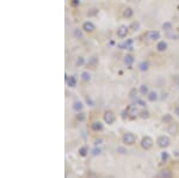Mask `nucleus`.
Here are the masks:
<instances>
[{"label":"nucleus","instance_id":"nucleus-1","mask_svg":"<svg viewBox=\"0 0 179 178\" xmlns=\"http://www.w3.org/2000/svg\"><path fill=\"white\" fill-rule=\"evenodd\" d=\"M160 32L157 31V30H149L146 32V35L144 37L148 39V41H152V42H155V41H159V38H160Z\"/></svg>","mask_w":179,"mask_h":178},{"label":"nucleus","instance_id":"nucleus-2","mask_svg":"<svg viewBox=\"0 0 179 178\" xmlns=\"http://www.w3.org/2000/svg\"><path fill=\"white\" fill-rule=\"evenodd\" d=\"M122 141H123V143L128 145V146H133L136 141V136L133 133H125L123 137H122Z\"/></svg>","mask_w":179,"mask_h":178},{"label":"nucleus","instance_id":"nucleus-3","mask_svg":"<svg viewBox=\"0 0 179 178\" xmlns=\"http://www.w3.org/2000/svg\"><path fill=\"white\" fill-rule=\"evenodd\" d=\"M153 145H154V141H153V139L151 136H144L143 139L141 140V147L143 149H146V151L151 149L153 147Z\"/></svg>","mask_w":179,"mask_h":178},{"label":"nucleus","instance_id":"nucleus-4","mask_svg":"<svg viewBox=\"0 0 179 178\" xmlns=\"http://www.w3.org/2000/svg\"><path fill=\"white\" fill-rule=\"evenodd\" d=\"M116 120V115L113 114V111L111 110H108L104 112V122L108 123V124H112L113 122H115Z\"/></svg>","mask_w":179,"mask_h":178},{"label":"nucleus","instance_id":"nucleus-5","mask_svg":"<svg viewBox=\"0 0 179 178\" xmlns=\"http://www.w3.org/2000/svg\"><path fill=\"white\" fill-rule=\"evenodd\" d=\"M170 137L168 136H165V135H162V136H159L158 137V141H157V143H158V146L160 147V148H166V147H168L170 146Z\"/></svg>","mask_w":179,"mask_h":178},{"label":"nucleus","instance_id":"nucleus-6","mask_svg":"<svg viewBox=\"0 0 179 178\" xmlns=\"http://www.w3.org/2000/svg\"><path fill=\"white\" fill-rule=\"evenodd\" d=\"M81 29H83L85 32H87V34H91V32H93L96 30V25L92 22H85L83 24V26H81Z\"/></svg>","mask_w":179,"mask_h":178},{"label":"nucleus","instance_id":"nucleus-7","mask_svg":"<svg viewBox=\"0 0 179 178\" xmlns=\"http://www.w3.org/2000/svg\"><path fill=\"white\" fill-rule=\"evenodd\" d=\"M128 34H129V28L125 26V25H122V26H119V28L117 29V36H118L119 38L127 37Z\"/></svg>","mask_w":179,"mask_h":178},{"label":"nucleus","instance_id":"nucleus-8","mask_svg":"<svg viewBox=\"0 0 179 178\" xmlns=\"http://www.w3.org/2000/svg\"><path fill=\"white\" fill-rule=\"evenodd\" d=\"M98 65H99V60H98L97 56H91V58L88 59V61H87V67L88 68L94 69L96 67H98Z\"/></svg>","mask_w":179,"mask_h":178},{"label":"nucleus","instance_id":"nucleus-9","mask_svg":"<svg viewBox=\"0 0 179 178\" xmlns=\"http://www.w3.org/2000/svg\"><path fill=\"white\" fill-rule=\"evenodd\" d=\"M127 114L128 115H130V116H137L140 114V111H139V109H137V107L136 105H134V104H132V105H129V107L127 108Z\"/></svg>","mask_w":179,"mask_h":178},{"label":"nucleus","instance_id":"nucleus-10","mask_svg":"<svg viewBox=\"0 0 179 178\" xmlns=\"http://www.w3.org/2000/svg\"><path fill=\"white\" fill-rule=\"evenodd\" d=\"M167 132H168V134H171V135H176V134H178V132H179V126L177 124V123H170L168 124V127H167Z\"/></svg>","mask_w":179,"mask_h":178},{"label":"nucleus","instance_id":"nucleus-11","mask_svg":"<svg viewBox=\"0 0 179 178\" xmlns=\"http://www.w3.org/2000/svg\"><path fill=\"white\" fill-rule=\"evenodd\" d=\"M91 129L93 132H102L104 129V126H103V123L100 122V121H96V122H93L91 124Z\"/></svg>","mask_w":179,"mask_h":178},{"label":"nucleus","instance_id":"nucleus-12","mask_svg":"<svg viewBox=\"0 0 179 178\" xmlns=\"http://www.w3.org/2000/svg\"><path fill=\"white\" fill-rule=\"evenodd\" d=\"M66 80H67V85L69 86V87H75L77 86V77L75 75H71L69 78H68V75H66Z\"/></svg>","mask_w":179,"mask_h":178},{"label":"nucleus","instance_id":"nucleus-13","mask_svg":"<svg viewBox=\"0 0 179 178\" xmlns=\"http://www.w3.org/2000/svg\"><path fill=\"white\" fill-rule=\"evenodd\" d=\"M157 50L159 52V53H162V52H165L166 49H167V43L165 42V41H159L158 43H157Z\"/></svg>","mask_w":179,"mask_h":178},{"label":"nucleus","instance_id":"nucleus-14","mask_svg":"<svg viewBox=\"0 0 179 178\" xmlns=\"http://www.w3.org/2000/svg\"><path fill=\"white\" fill-rule=\"evenodd\" d=\"M172 171L168 168H164L159 175V178H172Z\"/></svg>","mask_w":179,"mask_h":178},{"label":"nucleus","instance_id":"nucleus-15","mask_svg":"<svg viewBox=\"0 0 179 178\" xmlns=\"http://www.w3.org/2000/svg\"><path fill=\"white\" fill-rule=\"evenodd\" d=\"M83 109H84V104H83V102H80V101H75L74 103H73V110H74V111L80 112Z\"/></svg>","mask_w":179,"mask_h":178},{"label":"nucleus","instance_id":"nucleus-16","mask_svg":"<svg viewBox=\"0 0 179 178\" xmlns=\"http://www.w3.org/2000/svg\"><path fill=\"white\" fill-rule=\"evenodd\" d=\"M134 56L133 55H130V54H127L124 58H123V62L127 65V66H132V65L134 63Z\"/></svg>","mask_w":179,"mask_h":178},{"label":"nucleus","instance_id":"nucleus-17","mask_svg":"<svg viewBox=\"0 0 179 178\" xmlns=\"http://www.w3.org/2000/svg\"><path fill=\"white\" fill-rule=\"evenodd\" d=\"M147 99L149 102H157L159 99V97H158V93L155 91H151L148 94H147Z\"/></svg>","mask_w":179,"mask_h":178},{"label":"nucleus","instance_id":"nucleus-18","mask_svg":"<svg viewBox=\"0 0 179 178\" xmlns=\"http://www.w3.org/2000/svg\"><path fill=\"white\" fill-rule=\"evenodd\" d=\"M149 69V63L146 62V61H142L139 63V71L141 72H147Z\"/></svg>","mask_w":179,"mask_h":178},{"label":"nucleus","instance_id":"nucleus-19","mask_svg":"<svg viewBox=\"0 0 179 178\" xmlns=\"http://www.w3.org/2000/svg\"><path fill=\"white\" fill-rule=\"evenodd\" d=\"M133 14H134V10L132 9V7H127V9L124 10V12H123V16L125 18H132Z\"/></svg>","mask_w":179,"mask_h":178},{"label":"nucleus","instance_id":"nucleus-20","mask_svg":"<svg viewBox=\"0 0 179 178\" xmlns=\"http://www.w3.org/2000/svg\"><path fill=\"white\" fill-rule=\"evenodd\" d=\"M81 80H83L84 83L91 82V74H90L88 72H83V73H81Z\"/></svg>","mask_w":179,"mask_h":178},{"label":"nucleus","instance_id":"nucleus-21","mask_svg":"<svg viewBox=\"0 0 179 178\" xmlns=\"http://www.w3.org/2000/svg\"><path fill=\"white\" fill-rule=\"evenodd\" d=\"M139 92L142 94V96H147L148 93H149V90H148V86L147 85H141L140 86V88H139Z\"/></svg>","mask_w":179,"mask_h":178},{"label":"nucleus","instance_id":"nucleus-22","mask_svg":"<svg viewBox=\"0 0 179 178\" xmlns=\"http://www.w3.org/2000/svg\"><path fill=\"white\" fill-rule=\"evenodd\" d=\"M83 29H74V30H73V35H74V37L75 38H83L84 37V35H83Z\"/></svg>","mask_w":179,"mask_h":178},{"label":"nucleus","instance_id":"nucleus-23","mask_svg":"<svg viewBox=\"0 0 179 178\" xmlns=\"http://www.w3.org/2000/svg\"><path fill=\"white\" fill-rule=\"evenodd\" d=\"M88 154V148L86 146H83L79 148V156L80 157H86Z\"/></svg>","mask_w":179,"mask_h":178},{"label":"nucleus","instance_id":"nucleus-24","mask_svg":"<svg viewBox=\"0 0 179 178\" xmlns=\"http://www.w3.org/2000/svg\"><path fill=\"white\" fill-rule=\"evenodd\" d=\"M162 29H164L165 31H171L173 29L172 23H171V22H165L164 24H162Z\"/></svg>","mask_w":179,"mask_h":178},{"label":"nucleus","instance_id":"nucleus-25","mask_svg":"<svg viewBox=\"0 0 179 178\" xmlns=\"http://www.w3.org/2000/svg\"><path fill=\"white\" fill-rule=\"evenodd\" d=\"M162 122L164 123H172V115H170V114H166L162 116Z\"/></svg>","mask_w":179,"mask_h":178},{"label":"nucleus","instance_id":"nucleus-26","mask_svg":"<svg viewBox=\"0 0 179 178\" xmlns=\"http://www.w3.org/2000/svg\"><path fill=\"white\" fill-rule=\"evenodd\" d=\"M139 115H140V117H141V118H143V120H147V118H149V112H148L147 110H141Z\"/></svg>","mask_w":179,"mask_h":178},{"label":"nucleus","instance_id":"nucleus-27","mask_svg":"<svg viewBox=\"0 0 179 178\" xmlns=\"http://www.w3.org/2000/svg\"><path fill=\"white\" fill-rule=\"evenodd\" d=\"M86 118V115L84 114V112H78V115H77V120L79 121V122H83V121Z\"/></svg>","mask_w":179,"mask_h":178},{"label":"nucleus","instance_id":"nucleus-28","mask_svg":"<svg viewBox=\"0 0 179 178\" xmlns=\"http://www.w3.org/2000/svg\"><path fill=\"white\" fill-rule=\"evenodd\" d=\"M77 66H83V65L85 63V59L83 58V56H79V58L77 59Z\"/></svg>","mask_w":179,"mask_h":178},{"label":"nucleus","instance_id":"nucleus-29","mask_svg":"<svg viewBox=\"0 0 179 178\" xmlns=\"http://www.w3.org/2000/svg\"><path fill=\"white\" fill-rule=\"evenodd\" d=\"M136 93H137L136 88H133V90L130 91V93H129V97H130V98H132V99H134L135 97H136Z\"/></svg>","mask_w":179,"mask_h":178},{"label":"nucleus","instance_id":"nucleus-30","mask_svg":"<svg viewBox=\"0 0 179 178\" xmlns=\"http://www.w3.org/2000/svg\"><path fill=\"white\" fill-rule=\"evenodd\" d=\"M161 160H162V161H167V160H168V153H167V152H164V153L161 154Z\"/></svg>","mask_w":179,"mask_h":178},{"label":"nucleus","instance_id":"nucleus-31","mask_svg":"<svg viewBox=\"0 0 179 178\" xmlns=\"http://www.w3.org/2000/svg\"><path fill=\"white\" fill-rule=\"evenodd\" d=\"M132 28H134L133 30H135V31H136V30H139V28H140V23H139V22L133 23V24H132Z\"/></svg>","mask_w":179,"mask_h":178},{"label":"nucleus","instance_id":"nucleus-32","mask_svg":"<svg viewBox=\"0 0 179 178\" xmlns=\"http://www.w3.org/2000/svg\"><path fill=\"white\" fill-rule=\"evenodd\" d=\"M135 103H136V105L139 104V105H141V107H144V102L143 101H141V99H139V98H136V101H135Z\"/></svg>","mask_w":179,"mask_h":178},{"label":"nucleus","instance_id":"nucleus-33","mask_svg":"<svg viewBox=\"0 0 179 178\" xmlns=\"http://www.w3.org/2000/svg\"><path fill=\"white\" fill-rule=\"evenodd\" d=\"M100 152H102V151H100L99 148H94V149L92 151V154H93V156H98V154H100Z\"/></svg>","mask_w":179,"mask_h":178},{"label":"nucleus","instance_id":"nucleus-34","mask_svg":"<svg viewBox=\"0 0 179 178\" xmlns=\"http://www.w3.org/2000/svg\"><path fill=\"white\" fill-rule=\"evenodd\" d=\"M86 102L90 104V105H91V107H92V105H93V102H92V99L91 98H90V97H86Z\"/></svg>","mask_w":179,"mask_h":178},{"label":"nucleus","instance_id":"nucleus-35","mask_svg":"<svg viewBox=\"0 0 179 178\" xmlns=\"http://www.w3.org/2000/svg\"><path fill=\"white\" fill-rule=\"evenodd\" d=\"M174 114H176V115L179 117V105H177V107L174 108Z\"/></svg>","mask_w":179,"mask_h":178},{"label":"nucleus","instance_id":"nucleus-36","mask_svg":"<svg viewBox=\"0 0 179 178\" xmlns=\"http://www.w3.org/2000/svg\"><path fill=\"white\" fill-rule=\"evenodd\" d=\"M72 4L77 6V5H80V0H72Z\"/></svg>","mask_w":179,"mask_h":178},{"label":"nucleus","instance_id":"nucleus-37","mask_svg":"<svg viewBox=\"0 0 179 178\" xmlns=\"http://www.w3.org/2000/svg\"><path fill=\"white\" fill-rule=\"evenodd\" d=\"M117 152H121V153H127V151H125L123 147H118V148H117Z\"/></svg>","mask_w":179,"mask_h":178}]
</instances>
